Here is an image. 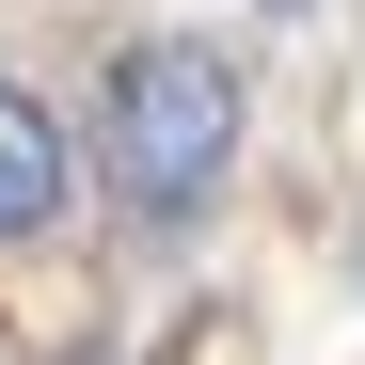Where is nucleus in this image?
<instances>
[{
    "label": "nucleus",
    "instance_id": "obj_1",
    "mask_svg": "<svg viewBox=\"0 0 365 365\" xmlns=\"http://www.w3.org/2000/svg\"><path fill=\"white\" fill-rule=\"evenodd\" d=\"M222 159H238V64L191 48V32H143L111 64V175L143 207H207Z\"/></svg>",
    "mask_w": 365,
    "mask_h": 365
},
{
    "label": "nucleus",
    "instance_id": "obj_2",
    "mask_svg": "<svg viewBox=\"0 0 365 365\" xmlns=\"http://www.w3.org/2000/svg\"><path fill=\"white\" fill-rule=\"evenodd\" d=\"M48 207H64V128H48L16 80H0V238H32Z\"/></svg>",
    "mask_w": 365,
    "mask_h": 365
}]
</instances>
